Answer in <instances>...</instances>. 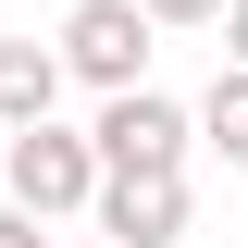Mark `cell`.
<instances>
[{
  "instance_id": "cell-1",
  "label": "cell",
  "mask_w": 248,
  "mask_h": 248,
  "mask_svg": "<svg viewBox=\"0 0 248 248\" xmlns=\"http://www.w3.org/2000/svg\"><path fill=\"white\" fill-rule=\"evenodd\" d=\"M174 223H186L174 161H112V236H124V248H149V236H174Z\"/></svg>"
},
{
  "instance_id": "cell-2",
  "label": "cell",
  "mask_w": 248,
  "mask_h": 248,
  "mask_svg": "<svg viewBox=\"0 0 248 248\" xmlns=\"http://www.w3.org/2000/svg\"><path fill=\"white\" fill-rule=\"evenodd\" d=\"M137 50H149L137 0H87V13H75V62H87V75H137Z\"/></svg>"
},
{
  "instance_id": "cell-3",
  "label": "cell",
  "mask_w": 248,
  "mask_h": 248,
  "mask_svg": "<svg viewBox=\"0 0 248 248\" xmlns=\"http://www.w3.org/2000/svg\"><path fill=\"white\" fill-rule=\"evenodd\" d=\"M13 186H25L37 211H62V199H75V186H87V149H75V137H50V124H37L25 149H13Z\"/></svg>"
},
{
  "instance_id": "cell-4",
  "label": "cell",
  "mask_w": 248,
  "mask_h": 248,
  "mask_svg": "<svg viewBox=\"0 0 248 248\" xmlns=\"http://www.w3.org/2000/svg\"><path fill=\"white\" fill-rule=\"evenodd\" d=\"M99 137H112V161H174V99H149V87H124Z\"/></svg>"
},
{
  "instance_id": "cell-5",
  "label": "cell",
  "mask_w": 248,
  "mask_h": 248,
  "mask_svg": "<svg viewBox=\"0 0 248 248\" xmlns=\"http://www.w3.org/2000/svg\"><path fill=\"white\" fill-rule=\"evenodd\" d=\"M0 112H50V50H0Z\"/></svg>"
},
{
  "instance_id": "cell-6",
  "label": "cell",
  "mask_w": 248,
  "mask_h": 248,
  "mask_svg": "<svg viewBox=\"0 0 248 248\" xmlns=\"http://www.w3.org/2000/svg\"><path fill=\"white\" fill-rule=\"evenodd\" d=\"M211 137L248 161V75H223V87H211Z\"/></svg>"
},
{
  "instance_id": "cell-7",
  "label": "cell",
  "mask_w": 248,
  "mask_h": 248,
  "mask_svg": "<svg viewBox=\"0 0 248 248\" xmlns=\"http://www.w3.org/2000/svg\"><path fill=\"white\" fill-rule=\"evenodd\" d=\"M149 13H211V0H149Z\"/></svg>"
},
{
  "instance_id": "cell-8",
  "label": "cell",
  "mask_w": 248,
  "mask_h": 248,
  "mask_svg": "<svg viewBox=\"0 0 248 248\" xmlns=\"http://www.w3.org/2000/svg\"><path fill=\"white\" fill-rule=\"evenodd\" d=\"M0 248H37V236H25V223H0Z\"/></svg>"
},
{
  "instance_id": "cell-9",
  "label": "cell",
  "mask_w": 248,
  "mask_h": 248,
  "mask_svg": "<svg viewBox=\"0 0 248 248\" xmlns=\"http://www.w3.org/2000/svg\"><path fill=\"white\" fill-rule=\"evenodd\" d=\"M236 50H248V0H236Z\"/></svg>"
}]
</instances>
